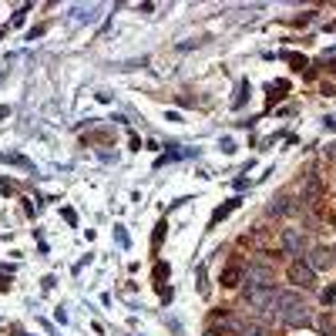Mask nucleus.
<instances>
[{
	"label": "nucleus",
	"mask_w": 336,
	"mask_h": 336,
	"mask_svg": "<svg viewBox=\"0 0 336 336\" xmlns=\"http://www.w3.org/2000/svg\"><path fill=\"white\" fill-rule=\"evenodd\" d=\"M289 279L296 282V286H313V269H306V266L296 262V266L289 269Z\"/></svg>",
	"instance_id": "nucleus-2"
},
{
	"label": "nucleus",
	"mask_w": 336,
	"mask_h": 336,
	"mask_svg": "<svg viewBox=\"0 0 336 336\" xmlns=\"http://www.w3.org/2000/svg\"><path fill=\"white\" fill-rule=\"evenodd\" d=\"M326 128H329V131H336V114H333V118H326Z\"/></svg>",
	"instance_id": "nucleus-11"
},
{
	"label": "nucleus",
	"mask_w": 336,
	"mask_h": 336,
	"mask_svg": "<svg viewBox=\"0 0 336 336\" xmlns=\"http://www.w3.org/2000/svg\"><path fill=\"white\" fill-rule=\"evenodd\" d=\"M239 202H242V199H229V202H225V205H219V209H215V212H212V222H209V225H212V229H215V225L222 222V219H225V215H229V212H235V209H239Z\"/></svg>",
	"instance_id": "nucleus-3"
},
{
	"label": "nucleus",
	"mask_w": 336,
	"mask_h": 336,
	"mask_svg": "<svg viewBox=\"0 0 336 336\" xmlns=\"http://www.w3.org/2000/svg\"><path fill=\"white\" fill-rule=\"evenodd\" d=\"M272 306H276V316H279L282 323H292V326H306L309 323V316H306V306H302L296 296H276L272 299Z\"/></svg>",
	"instance_id": "nucleus-1"
},
{
	"label": "nucleus",
	"mask_w": 336,
	"mask_h": 336,
	"mask_svg": "<svg viewBox=\"0 0 336 336\" xmlns=\"http://www.w3.org/2000/svg\"><path fill=\"white\" fill-rule=\"evenodd\" d=\"M235 282H239V269H229L225 272V286H235Z\"/></svg>",
	"instance_id": "nucleus-9"
},
{
	"label": "nucleus",
	"mask_w": 336,
	"mask_h": 336,
	"mask_svg": "<svg viewBox=\"0 0 336 336\" xmlns=\"http://www.w3.org/2000/svg\"><path fill=\"white\" fill-rule=\"evenodd\" d=\"M246 94H252V84H249V81H242V84H239V94H235V108H242V104H246Z\"/></svg>",
	"instance_id": "nucleus-4"
},
{
	"label": "nucleus",
	"mask_w": 336,
	"mask_h": 336,
	"mask_svg": "<svg viewBox=\"0 0 336 336\" xmlns=\"http://www.w3.org/2000/svg\"><path fill=\"white\" fill-rule=\"evenodd\" d=\"M0 78H4V71H0Z\"/></svg>",
	"instance_id": "nucleus-12"
},
{
	"label": "nucleus",
	"mask_w": 336,
	"mask_h": 336,
	"mask_svg": "<svg viewBox=\"0 0 336 336\" xmlns=\"http://www.w3.org/2000/svg\"><path fill=\"white\" fill-rule=\"evenodd\" d=\"M0 161H14V165H24V168H31V161L24 155H7V151H0Z\"/></svg>",
	"instance_id": "nucleus-7"
},
{
	"label": "nucleus",
	"mask_w": 336,
	"mask_h": 336,
	"mask_svg": "<svg viewBox=\"0 0 336 336\" xmlns=\"http://www.w3.org/2000/svg\"><path fill=\"white\" fill-rule=\"evenodd\" d=\"M165 229H168V222L155 225V235H151V249H155V252H158V246H161V239H165Z\"/></svg>",
	"instance_id": "nucleus-6"
},
{
	"label": "nucleus",
	"mask_w": 336,
	"mask_h": 336,
	"mask_svg": "<svg viewBox=\"0 0 336 336\" xmlns=\"http://www.w3.org/2000/svg\"><path fill=\"white\" fill-rule=\"evenodd\" d=\"M333 27H336V21H333Z\"/></svg>",
	"instance_id": "nucleus-13"
},
{
	"label": "nucleus",
	"mask_w": 336,
	"mask_h": 336,
	"mask_svg": "<svg viewBox=\"0 0 336 336\" xmlns=\"http://www.w3.org/2000/svg\"><path fill=\"white\" fill-rule=\"evenodd\" d=\"M282 246L289 249V252H299L302 242H299V235H296V232H286V235H282Z\"/></svg>",
	"instance_id": "nucleus-5"
},
{
	"label": "nucleus",
	"mask_w": 336,
	"mask_h": 336,
	"mask_svg": "<svg viewBox=\"0 0 336 336\" xmlns=\"http://www.w3.org/2000/svg\"><path fill=\"white\" fill-rule=\"evenodd\" d=\"M114 239H118V246H128V232H124L121 225H114Z\"/></svg>",
	"instance_id": "nucleus-8"
},
{
	"label": "nucleus",
	"mask_w": 336,
	"mask_h": 336,
	"mask_svg": "<svg viewBox=\"0 0 336 336\" xmlns=\"http://www.w3.org/2000/svg\"><path fill=\"white\" fill-rule=\"evenodd\" d=\"M326 262H329V252H316V259H313V266L319 269V266H326Z\"/></svg>",
	"instance_id": "nucleus-10"
}]
</instances>
